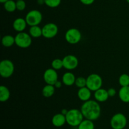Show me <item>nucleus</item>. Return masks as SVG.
<instances>
[{
    "mask_svg": "<svg viewBox=\"0 0 129 129\" xmlns=\"http://www.w3.org/2000/svg\"><path fill=\"white\" fill-rule=\"evenodd\" d=\"M29 34L31 37L39 38L42 36V28H40L39 25L30 26L29 29Z\"/></svg>",
    "mask_w": 129,
    "mask_h": 129,
    "instance_id": "nucleus-21",
    "label": "nucleus"
},
{
    "mask_svg": "<svg viewBox=\"0 0 129 129\" xmlns=\"http://www.w3.org/2000/svg\"><path fill=\"white\" fill-rule=\"evenodd\" d=\"M52 68L54 69L55 70H60V69H62V68H64V66H63V61L62 59H55L52 60Z\"/></svg>",
    "mask_w": 129,
    "mask_h": 129,
    "instance_id": "nucleus-25",
    "label": "nucleus"
},
{
    "mask_svg": "<svg viewBox=\"0 0 129 129\" xmlns=\"http://www.w3.org/2000/svg\"><path fill=\"white\" fill-rule=\"evenodd\" d=\"M63 66L66 69L72 71L75 69L79 64L78 58L74 55H67L62 59Z\"/></svg>",
    "mask_w": 129,
    "mask_h": 129,
    "instance_id": "nucleus-10",
    "label": "nucleus"
},
{
    "mask_svg": "<svg viewBox=\"0 0 129 129\" xmlns=\"http://www.w3.org/2000/svg\"><path fill=\"white\" fill-rule=\"evenodd\" d=\"M94 97L96 101L102 103V102H106L110 96L108 95V91L101 88L100 89L94 91Z\"/></svg>",
    "mask_w": 129,
    "mask_h": 129,
    "instance_id": "nucleus-14",
    "label": "nucleus"
},
{
    "mask_svg": "<svg viewBox=\"0 0 129 129\" xmlns=\"http://www.w3.org/2000/svg\"><path fill=\"white\" fill-rule=\"evenodd\" d=\"M118 83L121 86H129V75L127 74H122L118 79Z\"/></svg>",
    "mask_w": 129,
    "mask_h": 129,
    "instance_id": "nucleus-24",
    "label": "nucleus"
},
{
    "mask_svg": "<svg viewBox=\"0 0 129 129\" xmlns=\"http://www.w3.org/2000/svg\"><path fill=\"white\" fill-rule=\"evenodd\" d=\"M55 88L54 85H51V84H47L45 85V86L43 88L42 93V95L45 98H50V97L52 96L55 93Z\"/></svg>",
    "mask_w": 129,
    "mask_h": 129,
    "instance_id": "nucleus-19",
    "label": "nucleus"
},
{
    "mask_svg": "<svg viewBox=\"0 0 129 129\" xmlns=\"http://www.w3.org/2000/svg\"><path fill=\"white\" fill-rule=\"evenodd\" d=\"M103 84V79L98 74H91L86 78V87L91 91H96L100 89Z\"/></svg>",
    "mask_w": 129,
    "mask_h": 129,
    "instance_id": "nucleus-3",
    "label": "nucleus"
},
{
    "mask_svg": "<svg viewBox=\"0 0 129 129\" xmlns=\"http://www.w3.org/2000/svg\"><path fill=\"white\" fill-rule=\"evenodd\" d=\"M2 45L5 47H10L15 44V38L12 35H5L1 39Z\"/></svg>",
    "mask_w": 129,
    "mask_h": 129,
    "instance_id": "nucleus-20",
    "label": "nucleus"
},
{
    "mask_svg": "<svg viewBox=\"0 0 129 129\" xmlns=\"http://www.w3.org/2000/svg\"><path fill=\"white\" fill-rule=\"evenodd\" d=\"M4 8L8 12H14L16 10V2L13 0H8L4 3Z\"/></svg>",
    "mask_w": 129,
    "mask_h": 129,
    "instance_id": "nucleus-23",
    "label": "nucleus"
},
{
    "mask_svg": "<svg viewBox=\"0 0 129 129\" xmlns=\"http://www.w3.org/2000/svg\"><path fill=\"white\" fill-rule=\"evenodd\" d=\"M127 124V117L122 113H116L111 118L110 125L113 129H123Z\"/></svg>",
    "mask_w": 129,
    "mask_h": 129,
    "instance_id": "nucleus-7",
    "label": "nucleus"
},
{
    "mask_svg": "<svg viewBox=\"0 0 129 129\" xmlns=\"http://www.w3.org/2000/svg\"><path fill=\"white\" fill-rule=\"evenodd\" d=\"M76 77L71 72H66L64 73L62 78V81L64 84L68 86H71L75 84Z\"/></svg>",
    "mask_w": 129,
    "mask_h": 129,
    "instance_id": "nucleus-16",
    "label": "nucleus"
},
{
    "mask_svg": "<svg viewBox=\"0 0 129 129\" xmlns=\"http://www.w3.org/2000/svg\"><path fill=\"white\" fill-rule=\"evenodd\" d=\"M118 97L123 103H129V86L121 87L118 91Z\"/></svg>",
    "mask_w": 129,
    "mask_h": 129,
    "instance_id": "nucleus-17",
    "label": "nucleus"
},
{
    "mask_svg": "<svg viewBox=\"0 0 129 129\" xmlns=\"http://www.w3.org/2000/svg\"><path fill=\"white\" fill-rule=\"evenodd\" d=\"M27 25L26 20L25 18L24 19L23 18H18L15 19L13 23V28L17 32L23 31Z\"/></svg>",
    "mask_w": 129,
    "mask_h": 129,
    "instance_id": "nucleus-12",
    "label": "nucleus"
},
{
    "mask_svg": "<svg viewBox=\"0 0 129 129\" xmlns=\"http://www.w3.org/2000/svg\"><path fill=\"white\" fill-rule=\"evenodd\" d=\"M126 1H127V2L129 4V0H126Z\"/></svg>",
    "mask_w": 129,
    "mask_h": 129,
    "instance_id": "nucleus-35",
    "label": "nucleus"
},
{
    "mask_svg": "<svg viewBox=\"0 0 129 129\" xmlns=\"http://www.w3.org/2000/svg\"><path fill=\"white\" fill-rule=\"evenodd\" d=\"M54 86H55V88H61L62 86V83L60 81H57L56 83H55V84H54Z\"/></svg>",
    "mask_w": 129,
    "mask_h": 129,
    "instance_id": "nucleus-31",
    "label": "nucleus"
},
{
    "mask_svg": "<svg viewBox=\"0 0 129 129\" xmlns=\"http://www.w3.org/2000/svg\"><path fill=\"white\" fill-rule=\"evenodd\" d=\"M82 35L81 31L75 28L68 29L65 34V39L69 44L74 45L81 41Z\"/></svg>",
    "mask_w": 129,
    "mask_h": 129,
    "instance_id": "nucleus-8",
    "label": "nucleus"
},
{
    "mask_svg": "<svg viewBox=\"0 0 129 129\" xmlns=\"http://www.w3.org/2000/svg\"><path fill=\"white\" fill-rule=\"evenodd\" d=\"M42 19L43 16L42 13L37 10H32L28 11L25 16L27 25L30 26L39 25L42 22Z\"/></svg>",
    "mask_w": 129,
    "mask_h": 129,
    "instance_id": "nucleus-6",
    "label": "nucleus"
},
{
    "mask_svg": "<svg viewBox=\"0 0 129 129\" xmlns=\"http://www.w3.org/2000/svg\"><path fill=\"white\" fill-rule=\"evenodd\" d=\"M78 129H94L93 121L88 119L83 120L81 123L78 125Z\"/></svg>",
    "mask_w": 129,
    "mask_h": 129,
    "instance_id": "nucleus-22",
    "label": "nucleus"
},
{
    "mask_svg": "<svg viewBox=\"0 0 129 129\" xmlns=\"http://www.w3.org/2000/svg\"><path fill=\"white\" fill-rule=\"evenodd\" d=\"M43 78L45 83L47 84L54 85L58 81V74L57 71L53 68H49L44 72Z\"/></svg>",
    "mask_w": 129,
    "mask_h": 129,
    "instance_id": "nucleus-11",
    "label": "nucleus"
},
{
    "mask_svg": "<svg viewBox=\"0 0 129 129\" xmlns=\"http://www.w3.org/2000/svg\"><path fill=\"white\" fill-rule=\"evenodd\" d=\"M16 1H18V0H16Z\"/></svg>",
    "mask_w": 129,
    "mask_h": 129,
    "instance_id": "nucleus-36",
    "label": "nucleus"
},
{
    "mask_svg": "<svg viewBox=\"0 0 129 129\" xmlns=\"http://www.w3.org/2000/svg\"><path fill=\"white\" fill-rule=\"evenodd\" d=\"M74 84L79 88L86 86V79L84 77H78L76 79Z\"/></svg>",
    "mask_w": 129,
    "mask_h": 129,
    "instance_id": "nucleus-26",
    "label": "nucleus"
},
{
    "mask_svg": "<svg viewBox=\"0 0 129 129\" xmlns=\"http://www.w3.org/2000/svg\"><path fill=\"white\" fill-rule=\"evenodd\" d=\"M52 123L54 127H60L66 123V118L64 115L61 113H57L53 116L52 118Z\"/></svg>",
    "mask_w": 129,
    "mask_h": 129,
    "instance_id": "nucleus-15",
    "label": "nucleus"
},
{
    "mask_svg": "<svg viewBox=\"0 0 129 129\" xmlns=\"http://www.w3.org/2000/svg\"><path fill=\"white\" fill-rule=\"evenodd\" d=\"M37 3L39 5H42L45 4V0H37Z\"/></svg>",
    "mask_w": 129,
    "mask_h": 129,
    "instance_id": "nucleus-32",
    "label": "nucleus"
},
{
    "mask_svg": "<svg viewBox=\"0 0 129 129\" xmlns=\"http://www.w3.org/2000/svg\"><path fill=\"white\" fill-rule=\"evenodd\" d=\"M108 95H109L110 97H113L115 96L116 93H117V91H116L115 89L113 88H109L108 89Z\"/></svg>",
    "mask_w": 129,
    "mask_h": 129,
    "instance_id": "nucleus-29",
    "label": "nucleus"
},
{
    "mask_svg": "<svg viewBox=\"0 0 129 129\" xmlns=\"http://www.w3.org/2000/svg\"><path fill=\"white\" fill-rule=\"evenodd\" d=\"M58 26L54 23H49L42 27V36L46 39H52L57 35Z\"/></svg>",
    "mask_w": 129,
    "mask_h": 129,
    "instance_id": "nucleus-9",
    "label": "nucleus"
},
{
    "mask_svg": "<svg viewBox=\"0 0 129 129\" xmlns=\"http://www.w3.org/2000/svg\"><path fill=\"white\" fill-rule=\"evenodd\" d=\"M61 0H45V4L48 7L57 8L60 5Z\"/></svg>",
    "mask_w": 129,
    "mask_h": 129,
    "instance_id": "nucleus-27",
    "label": "nucleus"
},
{
    "mask_svg": "<svg viewBox=\"0 0 129 129\" xmlns=\"http://www.w3.org/2000/svg\"><path fill=\"white\" fill-rule=\"evenodd\" d=\"M10 91L8 88L4 85L0 86V101L1 102H6L10 99Z\"/></svg>",
    "mask_w": 129,
    "mask_h": 129,
    "instance_id": "nucleus-18",
    "label": "nucleus"
},
{
    "mask_svg": "<svg viewBox=\"0 0 129 129\" xmlns=\"http://www.w3.org/2000/svg\"><path fill=\"white\" fill-rule=\"evenodd\" d=\"M15 38V44L18 47L22 49L29 47L32 43L31 35L26 32H18L16 34Z\"/></svg>",
    "mask_w": 129,
    "mask_h": 129,
    "instance_id": "nucleus-4",
    "label": "nucleus"
},
{
    "mask_svg": "<svg viewBox=\"0 0 129 129\" xmlns=\"http://www.w3.org/2000/svg\"><path fill=\"white\" fill-rule=\"evenodd\" d=\"M16 10L18 11H23L26 8V3L24 0H18L16 1Z\"/></svg>",
    "mask_w": 129,
    "mask_h": 129,
    "instance_id": "nucleus-28",
    "label": "nucleus"
},
{
    "mask_svg": "<svg viewBox=\"0 0 129 129\" xmlns=\"http://www.w3.org/2000/svg\"><path fill=\"white\" fill-rule=\"evenodd\" d=\"M81 111L84 118L94 121L98 119L101 115V107L96 100H89L84 102L81 107Z\"/></svg>",
    "mask_w": 129,
    "mask_h": 129,
    "instance_id": "nucleus-1",
    "label": "nucleus"
},
{
    "mask_svg": "<svg viewBox=\"0 0 129 129\" xmlns=\"http://www.w3.org/2000/svg\"><path fill=\"white\" fill-rule=\"evenodd\" d=\"M68 110L67 109H62L61 110V112H60V113H61L62 114L66 116V115L68 113Z\"/></svg>",
    "mask_w": 129,
    "mask_h": 129,
    "instance_id": "nucleus-33",
    "label": "nucleus"
},
{
    "mask_svg": "<svg viewBox=\"0 0 129 129\" xmlns=\"http://www.w3.org/2000/svg\"><path fill=\"white\" fill-rule=\"evenodd\" d=\"M66 123L71 127H78L83 120L84 116L81 110L73 108L68 110V113L66 115Z\"/></svg>",
    "mask_w": 129,
    "mask_h": 129,
    "instance_id": "nucleus-2",
    "label": "nucleus"
},
{
    "mask_svg": "<svg viewBox=\"0 0 129 129\" xmlns=\"http://www.w3.org/2000/svg\"><path fill=\"white\" fill-rule=\"evenodd\" d=\"M79 1H80V2L82 4H83V5L88 6V5H92V4L94 2L95 0H79Z\"/></svg>",
    "mask_w": 129,
    "mask_h": 129,
    "instance_id": "nucleus-30",
    "label": "nucleus"
},
{
    "mask_svg": "<svg viewBox=\"0 0 129 129\" xmlns=\"http://www.w3.org/2000/svg\"><path fill=\"white\" fill-rule=\"evenodd\" d=\"M78 96L82 102L89 100L91 97V91L86 86L79 88L78 91Z\"/></svg>",
    "mask_w": 129,
    "mask_h": 129,
    "instance_id": "nucleus-13",
    "label": "nucleus"
},
{
    "mask_svg": "<svg viewBox=\"0 0 129 129\" xmlns=\"http://www.w3.org/2000/svg\"><path fill=\"white\" fill-rule=\"evenodd\" d=\"M7 1H8V0H0V3H5V2H6Z\"/></svg>",
    "mask_w": 129,
    "mask_h": 129,
    "instance_id": "nucleus-34",
    "label": "nucleus"
},
{
    "mask_svg": "<svg viewBox=\"0 0 129 129\" xmlns=\"http://www.w3.org/2000/svg\"><path fill=\"white\" fill-rule=\"evenodd\" d=\"M15 66L9 59L1 60L0 63V74L3 78H8L13 74Z\"/></svg>",
    "mask_w": 129,
    "mask_h": 129,
    "instance_id": "nucleus-5",
    "label": "nucleus"
}]
</instances>
